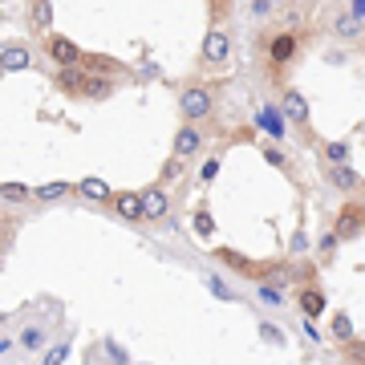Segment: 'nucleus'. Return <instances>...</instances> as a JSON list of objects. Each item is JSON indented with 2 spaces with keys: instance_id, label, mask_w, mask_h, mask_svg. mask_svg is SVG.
<instances>
[{
  "instance_id": "nucleus-16",
  "label": "nucleus",
  "mask_w": 365,
  "mask_h": 365,
  "mask_svg": "<svg viewBox=\"0 0 365 365\" xmlns=\"http://www.w3.org/2000/svg\"><path fill=\"white\" fill-rule=\"evenodd\" d=\"M260 126L272 134V138H284V114H280L276 106H264L260 110Z\"/></svg>"
},
{
  "instance_id": "nucleus-2",
  "label": "nucleus",
  "mask_w": 365,
  "mask_h": 365,
  "mask_svg": "<svg viewBox=\"0 0 365 365\" xmlns=\"http://www.w3.org/2000/svg\"><path fill=\"white\" fill-rule=\"evenodd\" d=\"M179 110L187 122H203V118L215 110V102H211V90L207 86H187V90L179 93Z\"/></svg>"
},
{
  "instance_id": "nucleus-13",
  "label": "nucleus",
  "mask_w": 365,
  "mask_h": 365,
  "mask_svg": "<svg viewBox=\"0 0 365 365\" xmlns=\"http://www.w3.org/2000/svg\"><path fill=\"white\" fill-rule=\"evenodd\" d=\"M29 25L37 33H49L53 29V0H33L29 4Z\"/></svg>"
},
{
  "instance_id": "nucleus-1",
  "label": "nucleus",
  "mask_w": 365,
  "mask_h": 365,
  "mask_svg": "<svg viewBox=\"0 0 365 365\" xmlns=\"http://www.w3.org/2000/svg\"><path fill=\"white\" fill-rule=\"evenodd\" d=\"M57 90L69 93V98H106L114 86H110V78L86 73V66H66L61 73H57Z\"/></svg>"
},
{
  "instance_id": "nucleus-22",
  "label": "nucleus",
  "mask_w": 365,
  "mask_h": 365,
  "mask_svg": "<svg viewBox=\"0 0 365 365\" xmlns=\"http://www.w3.org/2000/svg\"><path fill=\"white\" fill-rule=\"evenodd\" d=\"M333 337H337V341H353V317L349 313L333 317Z\"/></svg>"
},
{
  "instance_id": "nucleus-28",
  "label": "nucleus",
  "mask_w": 365,
  "mask_h": 365,
  "mask_svg": "<svg viewBox=\"0 0 365 365\" xmlns=\"http://www.w3.org/2000/svg\"><path fill=\"white\" fill-rule=\"evenodd\" d=\"M182 163H187V158L175 155V158L167 163V167H163V179H179V175H182Z\"/></svg>"
},
{
  "instance_id": "nucleus-38",
  "label": "nucleus",
  "mask_w": 365,
  "mask_h": 365,
  "mask_svg": "<svg viewBox=\"0 0 365 365\" xmlns=\"http://www.w3.org/2000/svg\"><path fill=\"white\" fill-rule=\"evenodd\" d=\"M361 57H365V49H361Z\"/></svg>"
},
{
  "instance_id": "nucleus-30",
  "label": "nucleus",
  "mask_w": 365,
  "mask_h": 365,
  "mask_svg": "<svg viewBox=\"0 0 365 365\" xmlns=\"http://www.w3.org/2000/svg\"><path fill=\"white\" fill-rule=\"evenodd\" d=\"M106 357L110 361H130V353L122 349V345H114V341H106Z\"/></svg>"
},
{
  "instance_id": "nucleus-33",
  "label": "nucleus",
  "mask_w": 365,
  "mask_h": 365,
  "mask_svg": "<svg viewBox=\"0 0 365 365\" xmlns=\"http://www.w3.org/2000/svg\"><path fill=\"white\" fill-rule=\"evenodd\" d=\"M264 158H268L272 167H284V155H280V146H264Z\"/></svg>"
},
{
  "instance_id": "nucleus-24",
  "label": "nucleus",
  "mask_w": 365,
  "mask_h": 365,
  "mask_svg": "<svg viewBox=\"0 0 365 365\" xmlns=\"http://www.w3.org/2000/svg\"><path fill=\"white\" fill-rule=\"evenodd\" d=\"M349 143H325V158L329 163H349Z\"/></svg>"
},
{
  "instance_id": "nucleus-26",
  "label": "nucleus",
  "mask_w": 365,
  "mask_h": 365,
  "mask_svg": "<svg viewBox=\"0 0 365 365\" xmlns=\"http://www.w3.org/2000/svg\"><path fill=\"white\" fill-rule=\"evenodd\" d=\"M195 232L203 235V240L215 232V220H211V211H207V207H199V211H195Z\"/></svg>"
},
{
  "instance_id": "nucleus-31",
  "label": "nucleus",
  "mask_w": 365,
  "mask_h": 365,
  "mask_svg": "<svg viewBox=\"0 0 365 365\" xmlns=\"http://www.w3.org/2000/svg\"><path fill=\"white\" fill-rule=\"evenodd\" d=\"M215 175H220V158H207V163H203V175H199V179H203V182H215Z\"/></svg>"
},
{
  "instance_id": "nucleus-17",
  "label": "nucleus",
  "mask_w": 365,
  "mask_h": 365,
  "mask_svg": "<svg viewBox=\"0 0 365 365\" xmlns=\"http://www.w3.org/2000/svg\"><path fill=\"white\" fill-rule=\"evenodd\" d=\"M215 256H220V260H227V264H232V268H240V272H244V276H260V272H264V268H256V264H252V260H244V256H235L232 248H220V252H215Z\"/></svg>"
},
{
  "instance_id": "nucleus-34",
  "label": "nucleus",
  "mask_w": 365,
  "mask_h": 365,
  "mask_svg": "<svg viewBox=\"0 0 365 365\" xmlns=\"http://www.w3.org/2000/svg\"><path fill=\"white\" fill-rule=\"evenodd\" d=\"M341 240H337V232L333 235H325V240H321V256H333V248H337Z\"/></svg>"
},
{
  "instance_id": "nucleus-11",
  "label": "nucleus",
  "mask_w": 365,
  "mask_h": 365,
  "mask_svg": "<svg viewBox=\"0 0 365 365\" xmlns=\"http://www.w3.org/2000/svg\"><path fill=\"white\" fill-rule=\"evenodd\" d=\"M29 66H33V53L25 45H4L0 49V69L4 73H16V69H29Z\"/></svg>"
},
{
  "instance_id": "nucleus-9",
  "label": "nucleus",
  "mask_w": 365,
  "mask_h": 365,
  "mask_svg": "<svg viewBox=\"0 0 365 365\" xmlns=\"http://www.w3.org/2000/svg\"><path fill=\"white\" fill-rule=\"evenodd\" d=\"M292 53H297V37H292V33H276V37L268 41V61H272V66H288Z\"/></svg>"
},
{
  "instance_id": "nucleus-3",
  "label": "nucleus",
  "mask_w": 365,
  "mask_h": 365,
  "mask_svg": "<svg viewBox=\"0 0 365 365\" xmlns=\"http://www.w3.org/2000/svg\"><path fill=\"white\" fill-rule=\"evenodd\" d=\"M45 53H49L61 69H66V66H81V57H86V53H81L69 37H61V33H45Z\"/></svg>"
},
{
  "instance_id": "nucleus-27",
  "label": "nucleus",
  "mask_w": 365,
  "mask_h": 365,
  "mask_svg": "<svg viewBox=\"0 0 365 365\" xmlns=\"http://www.w3.org/2000/svg\"><path fill=\"white\" fill-rule=\"evenodd\" d=\"M207 288H211V292H215V297H220V300H235V292H232V288H227V284H223L220 276H211V280H207Z\"/></svg>"
},
{
  "instance_id": "nucleus-14",
  "label": "nucleus",
  "mask_w": 365,
  "mask_h": 365,
  "mask_svg": "<svg viewBox=\"0 0 365 365\" xmlns=\"http://www.w3.org/2000/svg\"><path fill=\"white\" fill-rule=\"evenodd\" d=\"M300 313L321 317L325 313V292H321V288H300Z\"/></svg>"
},
{
  "instance_id": "nucleus-5",
  "label": "nucleus",
  "mask_w": 365,
  "mask_h": 365,
  "mask_svg": "<svg viewBox=\"0 0 365 365\" xmlns=\"http://www.w3.org/2000/svg\"><path fill=\"white\" fill-rule=\"evenodd\" d=\"M333 232H337V240H357V235L365 232V207L361 203H349V207L341 211Z\"/></svg>"
},
{
  "instance_id": "nucleus-12",
  "label": "nucleus",
  "mask_w": 365,
  "mask_h": 365,
  "mask_svg": "<svg viewBox=\"0 0 365 365\" xmlns=\"http://www.w3.org/2000/svg\"><path fill=\"white\" fill-rule=\"evenodd\" d=\"M78 191L86 199H93V203H110V195H114V191H110V182L98 179V175H86V179L78 182Z\"/></svg>"
},
{
  "instance_id": "nucleus-15",
  "label": "nucleus",
  "mask_w": 365,
  "mask_h": 365,
  "mask_svg": "<svg viewBox=\"0 0 365 365\" xmlns=\"http://www.w3.org/2000/svg\"><path fill=\"white\" fill-rule=\"evenodd\" d=\"M195 150H199V130H195V126H182V130L175 134V155L191 158Z\"/></svg>"
},
{
  "instance_id": "nucleus-29",
  "label": "nucleus",
  "mask_w": 365,
  "mask_h": 365,
  "mask_svg": "<svg viewBox=\"0 0 365 365\" xmlns=\"http://www.w3.org/2000/svg\"><path fill=\"white\" fill-rule=\"evenodd\" d=\"M345 357L349 361H365V345L361 341H345Z\"/></svg>"
},
{
  "instance_id": "nucleus-32",
  "label": "nucleus",
  "mask_w": 365,
  "mask_h": 365,
  "mask_svg": "<svg viewBox=\"0 0 365 365\" xmlns=\"http://www.w3.org/2000/svg\"><path fill=\"white\" fill-rule=\"evenodd\" d=\"M66 357H69V353H66V345H61V349H49L45 357H41V361H45V365H61Z\"/></svg>"
},
{
  "instance_id": "nucleus-6",
  "label": "nucleus",
  "mask_w": 365,
  "mask_h": 365,
  "mask_svg": "<svg viewBox=\"0 0 365 365\" xmlns=\"http://www.w3.org/2000/svg\"><path fill=\"white\" fill-rule=\"evenodd\" d=\"M110 203H114L118 220H126V223L143 220V195L138 191H118V195H110Z\"/></svg>"
},
{
  "instance_id": "nucleus-35",
  "label": "nucleus",
  "mask_w": 365,
  "mask_h": 365,
  "mask_svg": "<svg viewBox=\"0 0 365 365\" xmlns=\"http://www.w3.org/2000/svg\"><path fill=\"white\" fill-rule=\"evenodd\" d=\"M211 13L223 16V13H227V0H211Z\"/></svg>"
},
{
  "instance_id": "nucleus-10",
  "label": "nucleus",
  "mask_w": 365,
  "mask_h": 365,
  "mask_svg": "<svg viewBox=\"0 0 365 365\" xmlns=\"http://www.w3.org/2000/svg\"><path fill=\"white\" fill-rule=\"evenodd\" d=\"M329 179H333V187L337 191H345V195H353V191H361V175L349 167V163H333V170H329Z\"/></svg>"
},
{
  "instance_id": "nucleus-21",
  "label": "nucleus",
  "mask_w": 365,
  "mask_h": 365,
  "mask_svg": "<svg viewBox=\"0 0 365 365\" xmlns=\"http://www.w3.org/2000/svg\"><path fill=\"white\" fill-rule=\"evenodd\" d=\"M66 191H69V182H57V179H53V182H45V187H37L33 195H37V199H45V203H53V199H61Z\"/></svg>"
},
{
  "instance_id": "nucleus-19",
  "label": "nucleus",
  "mask_w": 365,
  "mask_h": 365,
  "mask_svg": "<svg viewBox=\"0 0 365 365\" xmlns=\"http://www.w3.org/2000/svg\"><path fill=\"white\" fill-rule=\"evenodd\" d=\"M337 37H345V41H353V37H361V29H365V21H357V16H341L337 25Z\"/></svg>"
},
{
  "instance_id": "nucleus-36",
  "label": "nucleus",
  "mask_w": 365,
  "mask_h": 365,
  "mask_svg": "<svg viewBox=\"0 0 365 365\" xmlns=\"http://www.w3.org/2000/svg\"><path fill=\"white\" fill-rule=\"evenodd\" d=\"M9 349H13V341H0V357H4Z\"/></svg>"
},
{
  "instance_id": "nucleus-25",
  "label": "nucleus",
  "mask_w": 365,
  "mask_h": 365,
  "mask_svg": "<svg viewBox=\"0 0 365 365\" xmlns=\"http://www.w3.org/2000/svg\"><path fill=\"white\" fill-rule=\"evenodd\" d=\"M260 341L264 345H284V333H280L272 321H260Z\"/></svg>"
},
{
  "instance_id": "nucleus-20",
  "label": "nucleus",
  "mask_w": 365,
  "mask_h": 365,
  "mask_svg": "<svg viewBox=\"0 0 365 365\" xmlns=\"http://www.w3.org/2000/svg\"><path fill=\"white\" fill-rule=\"evenodd\" d=\"M41 345H45V329L41 325L21 329V349H41Z\"/></svg>"
},
{
  "instance_id": "nucleus-4",
  "label": "nucleus",
  "mask_w": 365,
  "mask_h": 365,
  "mask_svg": "<svg viewBox=\"0 0 365 365\" xmlns=\"http://www.w3.org/2000/svg\"><path fill=\"white\" fill-rule=\"evenodd\" d=\"M199 57H203V66H223V61L232 57V37H227L223 29H211L207 37H203Z\"/></svg>"
},
{
  "instance_id": "nucleus-8",
  "label": "nucleus",
  "mask_w": 365,
  "mask_h": 365,
  "mask_svg": "<svg viewBox=\"0 0 365 365\" xmlns=\"http://www.w3.org/2000/svg\"><path fill=\"white\" fill-rule=\"evenodd\" d=\"M167 207H170V199H167V191H163L158 182L143 191V220H163Z\"/></svg>"
},
{
  "instance_id": "nucleus-23",
  "label": "nucleus",
  "mask_w": 365,
  "mask_h": 365,
  "mask_svg": "<svg viewBox=\"0 0 365 365\" xmlns=\"http://www.w3.org/2000/svg\"><path fill=\"white\" fill-rule=\"evenodd\" d=\"M260 300L264 304H272V309H280V304H284V292H280L272 280H260Z\"/></svg>"
},
{
  "instance_id": "nucleus-18",
  "label": "nucleus",
  "mask_w": 365,
  "mask_h": 365,
  "mask_svg": "<svg viewBox=\"0 0 365 365\" xmlns=\"http://www.w3.org/2000/svg\"><path fill=\"white\" fill-rule=\"evenodd\" d=\"M29 195H33V187H25V182H0V199H9V203H25Z\"/></svg>"
},
{
  "instance_id": "nucleus-37",
  "label": "nucleus",
  "mask_w": 365,
  "mask_h": 365,
  "mask_svg": "<svg viewBox=\"0 0 365 365\" xmlns=\"http://www.w3.org/2000/svg\"><path fill=\"white\" fill-rule=\"evenodd\" d=\"M268 4H284V0H268Z\"/></svg>"
},
{
  "instance_id": "nucleus-7",
  "label": "nucleus",
  "mask_w": 365,
  "mask_h": 365,
  "mask_svg": "<svg viewBox=\"0 0 365 365\" xmlns=\"http://www.w3.org/2000/svg\"><path fill=\"white\" fill-rule=\"evenodd\" d=\"M280 114H284V122L304 126V122H309V102H304V93H300V90H284V98H280Z\"/></svg>"
}]
</instances>
